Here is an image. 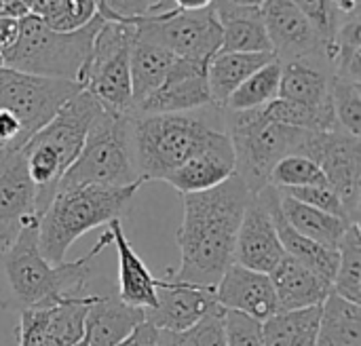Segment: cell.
Masks as SVG:
<instances>
[{
    "label": "cell",
    "instance_id": "4316f807",
    "mask_svg": "<svg viewBox=\"0 0 361 346\" xmlns=\"http://www.w3.org/2000/svg\"><path fill=\"white\" fill-rule=\"evenodd\" d=\"M273 53H228L218 51L207 61V87L212 104L222 110L237 87L247 80L256 70L273 61Z\"/></svg>",
    "mask_w": 361,
    "mask_h": 346
},
{
    "label": "cell",
    "instance_id": "484cf974",
    "mask_svg": "<svg viewBox=\"0 0 361 346\" xmlns=\"http://www.w3.org/2000/svg\"><path fill=\"white\" fill-rule=\"evenodd\" d=\"M176 59L178 57L169 49H165L135 32L133 44H131V55H129L131 101H133L131 112L165 82Z\"/></svg>",
    "mask_w": 361,
    "mask_h": 346
},
{
    "label": "cell",
    "instance_id": "f6af8a7d",
    "mask_svg": "<svg viewBox=\"0 0 361 346\" xmlns=\"http://www.w3.org/2000/svg\"><path fill=\"white\" fill-rule=\"evenodd\" d=\"M161 346H169V338H167V332H161Z\"/></svg>",
    "mask_w": 361,
    "mask_h": 346
},
{
    "label": "cell",
    "instance_id": "c3c4849f",
    "mask_svg": "<svg viewBox=\"0 0 361 346\" xmlns=\"http://www.w3.org/2000/svg\"><path fill=\"white\" fill-rule=\"evenodd\" d=\"M2 66H4V61H2V55H0V68H2Z\"/></svg>",
    "mask_w": 361,
    "mask_h": 346
},
{
    "label": "cell",
    "instance_id": "4dcf8cb0",
    "mask_svg": "<svg viewBox=\"0 0 361 346\" xmlns=\"http://www.w3.org/2000/svg\"><path fill=\"white\" fill-rule=\"evenodd\" d=\"M279 80H281V61L275 57L260 70H256L247 80H243L237 91L228 97L222 110L226 112H245L258 110L279 97Z\"/></svg>",
    "mask_w": 361,
    "mask_h": 346
},
{
    "label": "cell",
    "instance_id": "ffe728a7",
    "mask_svg": "<svg viewBox=\"0 0 361 346\" xmlns=\"http://www.w3.org/2000/svg\"><path fill=\"white\" fill-rule=\"evenodd\" d=\"M334 70L326 57L281 61L279 97L313 108H332Z\"/></svg>",
    "mask_w": 361,
    "mask_h": 346
},
{
    "label": "cell",
    "instance_id": "e575fe53",
    "mask_svg": "<svg viewBox=\"0 0 361 346\" xmlns=\"http://www.w3.org/2000/svg\"><path fill=\"white\" fill-rule=\"evenodd\" d=\"M332 110L336 125L353 137H361V82L332 80Z\"/></svg>",
    "mask_w": 361,
    "mask_h": 346
},
{
    "label": "cell",
    "instance_id": "3957f363",
    "mask_svg": "<svg viewBox=\"0 0 361 346\" xmlns=\"http://www.w3.org/2000/svg\"><path fill=\"white\" fill-rule=\"evenodd\" d=\"M142 182L131 186L57 188L38 220V247L51 264L66 262V254L85 233L121 220Z\"/></svg>",
    "mask_w": 361,
    "mask_h": 346
},
{
    "label": "cell",
    "instance_id": "ab89813d",
    "mask_svg": "<svg viewBox=\"0 0 361 346\" xmlns=\"http://www.w3.org/2000/svg\"><path fill=\"white\" fill-rule=\"evenodd\" d=\"M21 146L23 137L19 121L11 112L0 110V150H19Z\"/></svg>",
    "mask_w": 361,
    "mask_h": 346
},
{
    "label": "cell",
    "instance_id": "9c48e42d",
    "mask_svg": "<svg viewBox=\"0 0 361 346\" xmlns=\"http://www.w3.org/2000/svg\"><path fill=\"white\" fill-rule=\"evenodd\" d=\"M133 38L135 23L104 21L93 38L80 78L82 91L91 93L104 110L121 116H129L133 108L129 74Z\"/></svg>",
    "mask_w": 361,
    "mask_h": 346
},
{
    "label": "cell",
    "instance_id": "8fae6325",
    "mask_svg": "<svg viewBox=\"0 0 361 346\" xmlns=\"http://www.w3.org/2000/svg\"><path fill=\"white\" fill-rule=\"evenodd\" d=\"M296 154L311 159L324 173L328 186L338 194L353 224H360L361 209V137L341 127L309 133Z\"/></svg>",
    "mask_w": 361,
    "mask_h": 346
},
{
    "label": "cell",
    "instance_id": "2e32d148",
    "mask_svg": "<svg viewBox=\"0 0 361 346\" xmlns=\"http://www.w3.org/2000/svg\"><path fill=\"white\" fill-rule=\"evenodd\" d=\"M283 258L286 252L279 243L273 216L260 194H252L237 230L233 264L269 275Z\"/></svg>",
    "mask_w": 361,
    "mask_h": 346
},
{
    "label": "cell",
    "instance_id": "cb8c5ba5",
    "mask_svg": "<svg viewBox=\"0 0 361 346\" xmlns=\"http://www.w3.org/2000/svg\"><path fill=\"white\" fill-rule=\"evenodd\" d=\"M220 23V51L228 53H273L260 8L235 6L226 0L214 2Z\"/></svg>",
    "mask_w": 361,
    "mask_h": 346
},
{
    "label": "cell",
    "instance_id": "44dd1931",
    "mask_svg": "<svg viewBox=\"0 0 361 346\" xmlns=\"http://www.w3.org/2000/svg\"><path fill=\"white\" fill-rule=\"evenodd\" d=\"M112 235V245L116 247L118 262V300L127 307L150 311L157 307V288L159 279L152 277L146 262L131 247L121 220L108 222Z\"/></svg>",
    "mask_w": 361,
    "mask_h": 346
},
{
    "label": "cell",
    "instance_id": "bcb514c9",
    "mask_svg": "<svg viewBox=\"0 0 361 346\" xmlns=\"http://www.w3.org/2000/svg\"><path fill=\"white\" fill-rule=\"evenodd\" d=\"M6 307H8V302H6V300L2 298V294H0V311H2V309H6Z\"/></svg>",
    "mask_w": 361,
    "mask_h": 346
},
{
    "label": "cell",
    "instance_id": "8992f818",
    "mask_svg": "<svg viewBox=\"0 0 361 346\" xmlns=\"http://www.w3.org/2000/svg\"><path fill=\"white\" fill-rule=\"evenodd\" d=\"M104 19L97 15L87 25L74 32H57L34 15L19 19L15 42L2 53L6 68L44 76L61 78L80 85L93 38Z\"/></svg>",
    "mask_w": 361,
    "mask_h": 346
},
{
    "label": "cell",
    "instance_id": "74e56055",
    "mask_svg": "<svg viewBox=\"0 0 361 346\" xmlns=\"http://www.w3.org/2000/svg\"><path fill=\"white\" fill-rule=\"evenodd\" d=\"M224 334L226 346H264L262 323L237 311H224Z\"/></svg>",
    "mask_w": 361,
    "mask_h": 346
},
{
    "label": "cell",
    "instance_id": "8d00e7d4",
    "mask_svg": "<svg viewBox=\"0 0 361 346\" xmlns=\"http://www.w3.org/2000/svg\"><path fill=\"white\" fill-rule=\"evenodd\" d=\"M309 207H315L324 214H330V216H336L341 220H349L347 211H345V205L343 201L338 199V194L330 188V186H307V188H290V190H279ZM353 224V222H351Z\"/></svg>",
    "mask_w": 361,
    "mask_h": 346
},
{
    "label": "cell",
    "instance_id": "d4e9b609",
    "mask_svg": "<svg viewBox=\"0 0 361 346\" xmlns=\"http://www.w3.org/2000/svg\"><path fill=\"white\" fill-rule=\"evenodd\" d=\"M144 321L146 311L127 307L118 298L99 296L85 315V342L89 346H118Z\"/></svg>",
    "mask_w": 361,
    "mask_h": 346
},
{
    "label": "cell",
    "instance_id": "f35d334b",
    "mask_svg": "<svg viewBox=\"0 0 361 346\" xmlns=\"http://www.w3.org/2000/svg\"><path fill=\"white\" fill-rule=\"evenodd\" d=\"M298 11L315 25V30L326 38V42L330 44V38L341 21V17L336 15L332 0H292Z\"/></svg>",
    "mask_w": 361,
    "mask_h": 346
},
{
    "label": "cell",
    "instance_id": "5bb4252c",
    "mask_svg": "<svg viewBox=\"0 0 361 346\" xmlns=\"http://www.w3.org/2000/svg\"><path fill=\"white\" fill-rule=\"evenodd\" d=\"M273 55L279 61L326 57L328 42L292 0H267L260 6Z\"/></svg>",
    "mask_w": 361,
    "mask_h": 346
},
{
    "label": "cell",
    "instance_id": "7dc6e473",
    "mask_svg": "<svg viewBox=\"0 0 361 346\" xmlns=\"http://www.w3.org/2000/svg\"><path fill=\"white\" fill-rule=\"evenodd\" d=\"M74 346H89V345H87V342H85V338H82V340H80L78 345H74Z\"/></svg>",
    "mask_w": 361,
    "mask_h": 346
},
{
    "label": "cell",
    "instance_id": "d6986e66",
    "mask_svg": "<svg viewBox=\"0 0 361 346\" xmlns=\"http://www.w3.org/2000/svg\"><path fill=\"white\" fill-rule=\"evenodd\" d=\"M235 173V152L226 131H220L201 152L186 161L165 182L180 194L209 190Z\"/></svg>",
    "mask_w": 361,
    "mask_h": 346
},
{
    "label": "cell",
    "instance_id": "f1b7e54d",
    "mask_svg": "<svg viewBox=\"0 0 361 346\" xmlns=\"http://www.w3.org/2000/svg\"><path fill=\"white\" fill-rule=\"evenodd\" d=\"M315 346H361V307L330 292L322 304Z\"/></svg>",
    "mask_w": 361,
    "mask_h": 346
},
{
    "label": "cell",
    "instance_id": "e0dca14e",
    "mask_svg": "<svg viewBox=\"0 0 361 346\" xmlns=\"http://www.w3.org/2000/svg\"><path fill=\"white\" fill-rule=\"evenodd\" d=\"M214 307H218L216 290L159 279L157 307L146 311V321L161 332L180 334L197 326Z\"/></svg>",
    "mask_w": 361,
    "mask_h": 346
},
{
    "label": "cell",
    "instance_id": "1f68e13d",
    "mask_svg": "<svg viewBox=\"0 0 361 346\" xmlns=\"http://www.w3.org/2000/svg\"><path fill=\"white\" fill-rule=\"evenodd\" d=\"M332 292L349 302L361 300V235L360 224H351L338 243V264L332 281Z\"/></svg>",
    "mask_w": 361,
    "mask_h": 346
},
{
    "label": "cell",
    "instance_id": "603a6c76",
    "mask_svg": "<svg viewBox=\"0 0 361 346\" xmlns=\"http://www.w3.org/2000/svg\"><path fill=\"white\" fill-rule=\"evenodd\" d=\"M258 194H260V199L264 201V205L269 207V211L273 216V222H275V228H277V235H279V243H281L286 256L294 258L296 262L305 264L307 268H311L313 273H317L319 277H324L326 281L332 283L334 273H336V264H338V249L319 245V243L302 237L300 233H296L281 216L279 190L277 188L267 186Z\"/></svg>",
    "mask_w": 361,
    "mask_h": 346
},
{
    "label": "cell",
    "instance_id": "4fadbf2b",
    "mask_svg": "<svg viewBox=\"0 0 361 346\" xmlns=\"http://www.w3.org/2000/svg\"><path fill=\"white\" fill-rule=\"evenodd\" d=\"M40 220L36 188L21 150H0V260L23 226Z\"/></svg>",
    "mask_w": 361,
    "mask_h": 346
},
{
    "label": "cell",
    "instance_id": "7c38bea8",
    "mask_svg": "<svg viewBox=\"0 0 361 346\" xmlns=\"http://www.w3.org/2000/svg\"><path fill=\"white\" fill-rule=\"evenodd\" d=\"M135 32L165 49L176 57L195 63H207L220 51V23L214 6L207 11H167L135 21Z\"/></svg>",
    "mask_w": 361,
    "mask_h": 346
},
{
    "label": "cell",
    "instance_id": "83f0119b",
    "mask_svg": "<svg viewBox=\"0 0 361 346\" xmlns=\"http://www.w3.org/2000/svg\"><path fill=\"white\" fill-rule=\"evenodd\" d=\"M279 209H281L283 220L296 233H300L302 237H307L319 245L332 247V249H338L341 239L345 237L347 228L351 226V222L341 220L330 214H324L315 207H309L283 192H279Z\"/></svg>",
    "mask_w": 361,
    "mask_h": 346
},
{
    "label": "cell",
    "instance_id": "5b68a950",
    "mask_svg": "<svg viewBox=\"0 0 361 346\" xmlns=\"http://www.w3.org/2000/svg\"><path fill=\"white\" fill-rule=\"evenodd\" d=\"M195 112L129 114V144L140 180H167L186 161L201 152L222 127Z\"/></svg>",
    "mask_w": 361,
    "mask_h": 346
},
{
    "label": "cell",
    "instance_id": "d6a6232c",
    "mask_svg": "<svg viewBox=\"0 0 361 346\" xmlns=\"http://www.w3.org/2000/svg\"><path fill=\"white\" fill-rule=\"evenodd\" d=\"M262 110L275 123H281V125H288L294 129H302V131H311V133L332 131L338 127L332 108H313V106H305V104H296V101L277 97L271 104H267Z\"/></svg>",
    "mask_w": 361,
    "mask_h": 346
},
{
    "label": "cell",
    "instance_id": "b9f144b4",
    "mask_svg": "<svg viewBox=\"0 0 361 346\" xmlns=\"http://www.w3.org/2000/svg\"><path fill=\"white\" fill-rule=\"evenodd\" d=\"M17 32H19V19L0 17V55L15 42Z\"/></svg>",
    "mask_w": 361,
    "mask_h": 346
},
{
    "label": "cell",
    "instance_id": "30bf717a",
    "mask_svg": "<svg viewBox=\"0 0 361 346\" xmlns=\"http://www.w3.org/2000/svg\"><path fill=\"white\" fill-rule=\"evenodd\" d=\"M78 91L82 87L72 80L34 76L6 66L0 68V110L11 112L19 121L23 144Z\"/></svg>",
    "mask_w": 361,
    "mask_h": 346
},
{
    "label": "cell",
    "instance_id": "ac0fdd59",
    "mask_svg": "<svg viewBox=\"0 0 361 346\" xmlns=\"http://www.w3.org/2000/svg\"><path fill=\"white\" fill-rule=\"evenodd\" d=\"M216 302L224 311L243 313L258 323H264L279 313L271 277L239 264H231L216 285Z\"/></svg>",
    "mask_w": 361,
    "mask_h": 346
},
{
    "label": "cell",
    "instance_id": "7bdbcfd3",
    "mask_svg": "<svg viewBox=\"0 0 361 346\" xmlns=\"http://www.w3.org/2000/svg\"><path fill=\"white\" fill-rule=\"evenodd\" d=\"M171 2L180 11H207L214 6L216 0H171Z\"/></svg>",
    "mask_w": 361,
    "mask_h": 346
},
{
    "label": "cell",
    "instance_id": "ba28073f",
    "mask_svg": "<svg viewBox=\"0 0 361 346\" xmlns=\"http://www.w3.org/2000/svg\"><path fill=\"white\" fill-rule=\"evenodd\" d=\"M142 182L129 144V116L102 110L93 121L87 140L68 167L57 188L74 186H131ZM144 184V182H142Z\"/></svg>",
    "mask_w": 361,
    "mask_h": 346
},
{
    "label": "cell",
    "instance_id": "9a60e30c",
    "mask_svg": "<svg viewBox=\"0 0 361 346\" xmlns=\"http://www.w3.org/2000/svg\"><path fill=\"white\" fill-rule=\"evenodd\" d=\"M209 106L214 104L207 87V63H195L178 57L165 82L131 114H182Z\"/></svg>",
    "mask_w": 361,
    "mask_h": 346
},
{
    "label": "cell",
    "instance_id": "d590c367",
    "mask_svg": "<svg viewBox=\"0 0 361 346\" xmlns=\"http://www.w3.org/2000/svg\"><path fill=\"white\" fill-rule=\"evenodd\" d=\"M97 15L104 21L135 23L144 17H154L173 11L171 0H93Z\"/></svg>",
    "mask_w": 361,
    "mask_h": 346
},
{
    "label": "cell",
    "instance_id": "60d3db41",
    "mask_svg": "<svg viewBox=\"0 0 361 346\" xmlns=\"http://www.w3.org/2000/svg\"><path fill=\"white\" fill-rule=\"evenodd\" d=\"M118 346H161V330L144 321Z\"/></svg>",
    "mask_w": 361,
    "mask_h": 346
},
{
    "label": "cell",
    "instance_id": "277c9868",
    "mask_svg": "<svg viewBox=\"0 0 361 346\" xmlns=\"http://www.w3.org/2000/svg\"><path fill=\"white\" fill-rule=\"evenodd\" d=\"M102 110L104 108L91 93L78 91L19 148L25 159L27 175L36 188L38 216L53 199L68 167L76 161L87 133Z\"/></svg>",
    "mask_w": 361,
    "mask_h": 346
},
{
    "label": "cell",
    "instance_id": "ee69618b",
    "mask_svg": "<svg viewBox=\"0 0 361 346\" xmlns=\"http://www.w3.org/2000/svg\"><path fill=\"white\" fill-rule=\"evenodd\" d=\"M235 6H247V8H260L267 0H226Z\"/></svg>",
    "mask_w": 361,
    "mask_h": 346
},
{
    "label": "cell",
    "instance_id": "f546056e",
    "mask_svg": "<svg viewBox=\"0 0 361 346\" xmlns=\"http://www.w3.org/2000/svg\"><path fill=\"white\" fill-rule=\"evenodd\" d=\"M322 307L277 313L262 323L264 346H315Z\"/></svg>",
    "mask_w": 361,
    "mask_h": 346
},
{
    "label": "cell",
    "instance_id": "7402d4cb",
    "mask_svg": "<svg viewBox=\"0 0 361 346\" xmlns=\"http://www.w3.org/2000/svg\"><path fill=\"white\" fill-rule=\"evenodd\" d=\"M271 283L277 298L279 313L302 311L311 307H322L328 294L332 292V283L286 256L271 273Z\"/></svg>",
    "mask_w": 361,
    "mask_h": 346
},
{
    "label": "cell",
    "instance_id": "6da1fadb",
    "mask_svg": "<svg viewBox=\"0 0 361 346\" xmlns=\"http://www.w3.org/2000/svg\"><path fill=\"white\" fill-rule=\"evenodd\" d=\"M250 199L252 192L237 173L209 190L182 194L184 220L176 233L182 264L171 281L216 290L233 264L237 230Z\"/></svg>",
    "mask_w": 361,
    "mask_h": 346
},
{
    "label": "cell",
    "instance_id": "7a4b0ae2",
    "mask_svg": "<svg viewBox=\"0 0 361 346\" xmlns=\"http://www.w3.org/2000/svg\"><path fill=\"white\" fill-rule=\"evenodd\" d=\"M110 243L112 235L106 230L78 260L51 264L38 247V220L30 222L0 260L13 302L23 311L49 309L68 298L89 296L87 285L93 275V264Z\"/></svg>",
    "mask_w": 361,
    "mask_h": 346
},
{
    "label": "cell",
    "instance_id": "52a82bcc",
    "mask_svg": "<svg viewBox=\"0 0 361 346\" xmlns=\"http://www.w3.org/2000/svg\"><path fill=\"white\" fill-rule=\"evenodd\" d=\"M222 121L235 152V173L252 194L269 186L273 167L281 159L296 154L311 133L271 121L262 108L245 112L222 110Z\"/></svg>",
    "mask_w": 361,
    "mask_h": 346
},
{
    "label": "cell",
    "instance_id": "836d02e7",
    "mask_svg": "<svg viewBox=\"0 0 361 346\" xmlns=\"http://www.w3.org/2000/svg\"><path fill=\"white\" fill-rule=\"evenodd\" d=\"M269 186L277 190H290V188H307V186H328L322 169L302 154H290L281 159L271 175Z\"/></svg>",
    "mask_w": 361,
    "mask_h": 346
}]
</instances>
